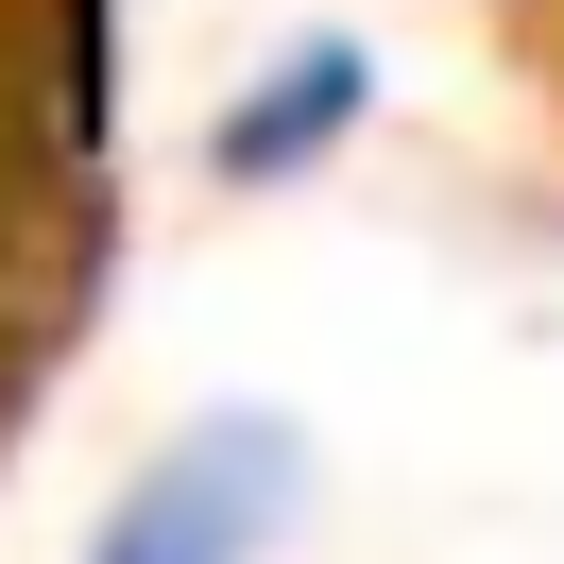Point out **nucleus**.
<instances>
[{
    "instance_id": "f257e3e1",
    "label": "nucleus",
    "mask_w": 564,
    "mask_h": 564,
    "mask_svg": "<svg viewBox=\"0 0 564 564\" xmlns=\"http://www.w3.org/2000/svg\"><path fill=\"white\" fill-rule=\"evenodd\" d=\"M308 496V462H291V427H206V445H172L138 496L104 513V564H223V547H257V530Z\"/></svg>"
},
{
    "instance_id": "f03ea898",
    "label": "nucleus",
    "mask_w": 564,
    "mask_h": 564,
    "mask_svg": "<svg viewBox=\"0 0 564 564\" xmlns=\"http://www.w3.org/2000/svg\"><path fill=\"white\" fill-rule=\"evenodd\" d=\"M343 120H359V52L308 35V52H274V86H257L240 120H223V172H308V138H343Z\"/></svg>"
}]
</instances>
